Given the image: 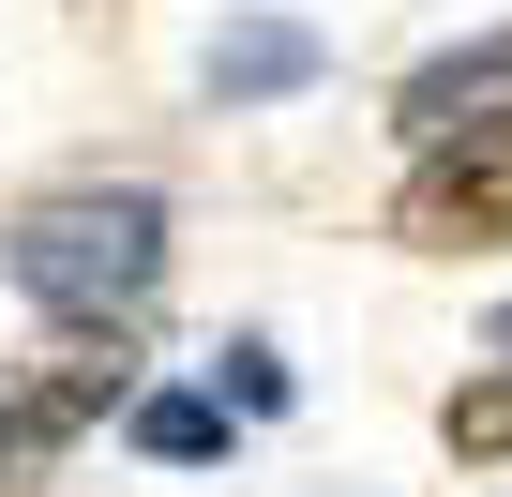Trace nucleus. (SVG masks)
Here are the masks:
<instances>
[{"label":"nucleus","instance_id":"3","mask_svg":"<svg viewBox=\"0 0 512 497\" xmlns=\"http://www.w3.org/2000/svg\"><path fill=\"white\" fill-rule=\"evenodd\" d=\"M317 61H332V46H317L302 16H226V31L196 46V91H211V106H287V91H317Z\"/></svg>","mask_w":512,"mask_h":497},{"label":"nucleus","instance_id":"6","mask_svg":"<svg viewBox=\"0 0 512 497\" xmlns=\"http://www.w3.org/2000/svg\"><path fill=\"white\" fill-rule=\"evenodd\" d=\"M437 437H452L467 467H512V362H497V377H467V392L437 407Z\"/></svg>","mask_w":512,"mask_h":497},{"label":"nucleus","instance_id":"2","mask_svg":"<svg viewBox=\"0 0 512 497\" xmlns=\"http://www.w3.org/2000/svg\"><path fill=\"white\" fill-rule=\"evenodd\" d=\"M392 226H407V241H512V136H452V151H422L407 196H392Z\"/></svg>","mask_w":512,"mask_h":497},{"label":"nucleus","instance_id":"8","mask_svg":"<svg viewBox=\"0 0 512 497\" xmlns=\"http://www.w3.org/2000/svg\"><path fill=\"white\" fill-rule=\"evenodd\" d=\"M497 347H512V317H497Z\"/></svg>","mask_w":512,"mask_h":497},{"label":"nucleus","instance_id":"7","mask_svg":"<svg viewBox=\"0 0 512 497\" xmlns=\"http://www.w3.org/2000/svg\"><path fill=\"white\" fill-rule=\"evenodd\" d=\"M61 452H46V422H31V392H0V482H46Z\"/></svg>","mask_w":512,"mask_h":497},{"label":"nucleus","instance_id":"4","mask_svg":"<svg viewBox=\"0 0 512 497\" xmlns=\"http://www.w3.org/2000/svg\"><path fill=\"white\" fill-rule=\"evenodd\" d=\"M392 121H407L422 151H452V136H512V31H497V46H452V61H422Z\"/></svg>","mask_w":512,"mask_h":497},{"label":"nucleus","instance_id":"5","mask_svg":"<svg viewBox=\"0 0 512 497\" xmlns=\"http://www.w3.org/2000/svg\"><path fill=\"white\" fill-rule=\"evenodd\" d=\"M121 422H136L151 467H211V452H226V392H136Z\"/></svg>","mask_w":512,"mask_h":497},{"label":"nucleus","instance_id":"1","mask_svg":"<svg viewBox=\"0 0 512 497\" xmlns=\"http://www.w3.org/2000/svg\"><path fill=\"white\" fill-rule=\"evenodd\" d=\"M0 272H16V302H46V317L106 332V317H136V302L166 287V196H136V181L46 196V211H16Z\"/></svg>","mask_w":512,"mask_h":497}]
</instances>
